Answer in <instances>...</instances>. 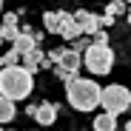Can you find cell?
Returning a JSON list of instances; mask_svg holds the SVG:
<instances>
[{
  "label": "cell",
  "mask_w": 131,
  "mask_h": 131,
  "mask_svg": "<svg viewBox=\"0 0 131 131\" xmlns=\"http://www.w3.org/2000/svg\"><path fill=\"white\" fill-rule=\"evenodd\" d=\"M66 97H69V105L77 108V111H94L100 105L103 89L94 80H85V77H74L66 83Z\"/></svg>",
  "instance_id": "cell-1"
},
{
  "label": "cell",
  "mask_w": 131,
  "mask_h": 131,
  "mask_svg": "<svg viewBox=\"0 0 131 131\" xmlns=\"http://www.w3.org/2000/svg\"><path fill=\"white\" fill-rule=\"evenodd\" d=\"M34 77L23 69V66H14V69H0V97H6L12 103L26 100L31 94Z\"/></svg>",
  "instance_id": "cell-2"
},
{
  "label": "cell",
  "mask_w": 131,
  "mask_h": 131,
  "mask_svg": "<svg viewBox=\"0 0 131 131\" xmlns=\"http://www.w3.org/2000/svg\"><path fill=\"white\" fill-rule=\"evenodd\" d=\"M85 69H89L91 74H108L111 71V66H114V51L108 49V43H94L91 40V46L85 49Z\"/></svg>",
  "instance_id": "cell-3"
},
{
  "label": "cell",
  "mask_w": 131,
  "mask_h": 131,
  "mask_svg": "<svg viewBox=\"0 0 131 131\" xmlns=\"http://www.w3.org/2000/svg\"><path fill=\"white\" fill-rule=\"evenodd\" d=\"M103 108H105V114H123L125 108L131 105V91L125 89V85H108V89H103V97H100Z\"/></svg>",
  "instance_id": "cell-4"
},
{
  "label": "cell",
  "mask_w": 131,
  "mask_h": 131,
  "mask_svg": "<svg viewBox=\"0 0 131 131\" xmlns=\"http://www.w3.org/2000/svg\"><path fill=\"white\" fill-rule=\"evenodd\" d=\"M57 77L63 80V83H69V80H74L77 77V71H80V54L77 51H71V49H60V57H57Z\"/></svg>",
  "instance_id": "cell-5"
},
{
  "label": "cell",
  "mask_w": 131,
  "mask_h": 131,
  "mask_svg": "<svg viewBox=\"0 0 131 131\" xmlns=\"http://www.w3.org/2000/svg\"><path fill=\"white\" fill-rule=\"evenodd\" d=\"M60 114V108L54 103H40V105H29V117H34L40 125H51Z\"/></svg>",
  "instance_id": "cell-6"
},
{
  "label": "cell",
  "mask_w": 131,
  "mask_h": 131,
  "mask_svg": "<svg viewBox=\"0 0 131 131\" xmlns=\"http://www.w3.org/2000/svg\"><path fill=\"white\" fill-rule=\"evenodd\" d=\"M71 17H74L80 34H97L100 31V17L97 14H91V12H74Z\"/></svg>",
  "instance_id": "cell-7"
},
{
  "label": "cell",
  "mask_w": 131,
  "mask_h": 131,
  "mask_svg": "<svg viewBox=\"0 0 131 131\" xmlns=\"http://www.w3.org/2000/svg\"><path fill=\"white\" fill-rule=\"evenodd\" d=\"M17 34H20V26H17V14L12 12V14H3V26H0V43H14L17 40Z\"/></svg>",
  "instance_id": "cell-8"
},
{
  "label": "cell",
  "mask_w": 131,
  "mask_h": 131,
  "mask_svg": "<svg viewBox=\"0 0 131 131\" xmlns=\"http://www.w3.org/2000/svg\"><path fill=\"white\" fill-rule=\"evenodd\" d=\"M57 17H60V37L77 40V37H80V29H77V23H74V17H71L69 12H57Z\"/></svg>",
  "instance_id": "cell-9"
},
{
  "label": "cell",
  "mask_w": 131,
  "mask_h": 131,
  "mask_svg": "<svg viewBox=\"0 0 131 131\" xmlns=\"http://www.w3.org/2000/svg\"><path fill=\"white\" fill-rule=\"evenodd\" d=\"M12 49H14L20 57H23V54H29L31 49H37V37H34V34L26 29V31H20V34H17V40L12 43Z\"/></svg>",
  "instance_id": "cell-10"
},
{
  "label": "cell",
  "mask_w": 131,
  "mask_h": 131,
  "mask_svg": "<svg viewBox=\"0 0 131 131\" xmlns=\"http://www.w3.org/2000/svg\"><path fill=\"white\" fill-rule=\"evenodd\" d=\"M20 60H23V69H26L29 74H34V71L40 69V66H43V60H46V54H43L40 49H31L29 54H23Z\"/></svg>",
  "instance_id": "cell-11"
},
{
  "label": "cell",
  "mask_w": 131,
  "mask_h": 131,
  "mask_svg": "<svg viewBox=\"0 0 131 131\" xmlns=\"http://www.w3.org/2000/svg\"><path fill=\"white\" fill-rule=\"evenodd\" d=\"M94 131H117V117H111V114H97V117H94Z\"/></svg>",
  "instance_id": "cell-12"
},
{
  "label": "cell",
  "mask_w": 131,
  "mask_h": 131,
  "mask_svg": "<svg viewBox=\"0 0 131 131\" xmlns=\"http://www.w3.org/2000/svg\"><path fill=\"white\" fill-rule=\"evenodd\" d=\"M14 114H17L14 103H12V100H6V97H0V125L12 123V120H14Z\"/></svg>",
  "instance_id": "cell-13"
},
{
  "label": "cell",
  "mask_w": 131,
  "mask_h": 131,
  "mask_svg": "<svg viewBox=\"0 0 131 131\" xmlns=\"http://www.w3.org/2000/svg\"><path fill=\"white\" fill-rule=\"evenodd\" d=\"M43 23H46L49 34H60V17H57V12H46L43 14Z\"/></svg>",
  "instance_id": "cell-14"
},
{
  "label": "cell",
  "mask_w": 131,
  "mask_h": 131,
  "mask_svg": "<svg viewBox=\"0 0 131 131\" xmlns=\"http://www.w3.org/2000/svg\"><path fill=\"white\" fill-rule=\"evenodd\" d=\"M17 63H20V54L14 49H9L6 54H0V66H3V69H14Z\"/></svg>",
  "instance_id": "cell-15"
},
{
  "label": "cell",
  "mask_w": 131,
  "mask_h": 131,
  "mask_svg": "<svg viewBox=\"0 0 131 131\" xmlns=\"http://www.w3.org/2000/svg\"><path fill=\"white\" fill-rule=\"evenodd\" d=\"M105 14H108V17H114V14H125V3H108Z\"/></svg>",
  "instance_id": "cell-16"
},
{
  "label": "cell",
  "mask_w": 131,
  "mask_h": 131,
  "mask_svg": "<svg viewBox=\"0 0 131 131\" xmlns=\"http://www.w3.org/2000/svg\"><path fill=\"white\" fill-rule=\"evenodd\" d=\"M89 46H91V40H89V37H80V40L74 43V49H71V51H77V54H80V51H85Z\"/></svg>",
  "instance_id": "cell-17"
},
{
  "label": "cell",
  "mask_w": 131,
  "mask_h": 131,
  "mask_svg": "<svg viewBox=\"0 0 131 131\" xmlns=\"http://www.w3.org/2000/svg\"><path fill=\"white\" fill-rule=\"evenodd\" d=\"M123 131H131V120H128V123H125V128H123Z\"/></svg>",
  "instance_id": "cell-18"
},
{
  "label": "cell",
  "mask_w": 131,
  "mask_h": 131,
  "mask_svg": "<svg viewBox=\"0 0 131 131\" xmlns=\"http://www.w3.org/2000/svg\"><path fill=\"white\" fill-rule=\"evenodd\" d=\"M125 20H128V23H131V9H128V14H125Z\"/></svg>",
  "instance_id": "cell-19"
},
{
  "label": "cell",
  "mask_w": 131,
  "mask_h": 131,
  "mask_svg": "<svg viewBox=\"0 0 131 131\" xmlns=\"http://www.w3.org/2000/svg\"><path fill=\"white\" fill-rule=\"evenodd\" d=\"M0 12H3V6H0Z\"/></svg>",
  "instance_id": "cell-20"
},
{
  "label": "cell",
  "mask_w": 131,
  "mask_h": 131,
  "mask_svg": "<svg viewBox=\"0 0 131 131\" xmlns=\"http://www.w3.org/2000/svg\"><path fill=\"white\" fill-rule=\"evenodd\" d=\"M0 131H3V128H0Z\"/></svg>",
  "instance_id": "cell-21"
}]
</instances>
